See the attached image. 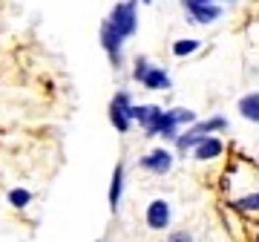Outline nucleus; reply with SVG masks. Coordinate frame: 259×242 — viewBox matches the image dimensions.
Masks as SVG:
<instances>
[{"label": "nucleus", "mask_w": 259, "mask_h": 242, "mask_svg": "<svg viewBox=\"0 0 259 242\" xmlns=\"http://www.w3.org/2000/svg\"><path fill=\"white\" fill-rule=\"evenodd\" d=\"M196 121V112L193 110H187V107H173V110H164L161 112V118L153 124V127H147L144 130V136L147 139H176L179 133H182V127H190Z\"/></svg>", "instance_id": "nucleus-1"}, {"label": "nucleus", "mask_w": 259, "mask_h": 242, "mask_svg": "<svg viewBox=\"0 0 259 242\" xmlns=\"http://www.w3.org/2000/svg\"><path fill=\"white\" fill-rule=\"evenodd\" d=\"M228 127H231V121L225 118V115H210L207 121H193L185 133H179L176 139H173V144H176L179 153H187L202 136H213V133H222Z\"/></svg>", "instance_id": "nucleus-2"}, {"label": "nucleus", "mask_w": 259, "mask_h": 242, "mask_svg": "<svg viewBox=\"0 0 259 242\" xmlns=\"http://www.w3.org/2000/svg\"><path fill=\"white\" fill-rule=\"evenodd\" d=\"M107 20H110L112 29L124 41L133 37L139 32V0H121V3H115L110 9V15H107Z\"/></svg>", "instance_id": "nucleus-3"}, {"label": "nucleus", "mask_w": 259, "mask_h": 242, "mask_svg": "<svg viewBox=\"0 0 259 242\" xmlns=\"http://www.w3.org/2000/svg\"><path fill=\"white\" fill-rule=\"evenodd\" d=\"M133 107H136V104H133V95H130L127 90H118V93L110 98V107H107L110 124L115 127V133H121V136L130 133L133 124H136V121H133Z\"/></svg>", "instance_id": "nucleus-4"}, {"label": "nucleus", "mask_w": 259, "mask_h": 242, "mask_svg": "<svg viewBox=\"0 0 259 242\" xmlns=\"http://www.w3.org/2000/svg\"><path fill=\"white\" fill-rule=\"evenodd\" d=\"M98 44H101V49L107 52L112 69H121V66H124V37L112 29V23L107 18L101 20V29H98Z\"/></svg>", "instance_id": "nucleus-5"}, {"label": "nucleus", "mask_w": 259, "mask_h": 242, "mask_svg": "<svg viewBox=\"0 0 259 242\" xmlns=\"http://www.w3.org/2000/svg\"><path fill=\"white\" fill-rule=\"evenodd\" d=\"M173 222V208L167 199H153L144 211V225H147L150 231H167Z\"/></svg>", "instance_id": "nucleus-6"}, {"label": "nucleus", "mask_w": 259, "mask_h": 242, "mask_svg": "<svg viewBox=\"0 0 259 242\" xmlns=\"http://www.w3.org/2000/svg\"><path fill=\"white\" fill-rule=\"evenodd\" d=\"M139 165L147 173H156V176H167L170 170H173V153L167 147H153L150 153H144V156L139 158Z\"/></svg>", "instance_id": "nucleus-7"}, {"label": "nucleus", "mask_w": 259, "mask_h": 242, "mask_svg": "<svg viewBox=\"0 0 259 242\" xmlns=\"http://www.w3.org/2000/svg\"><path fill=\"white\" fill-rule=\"evenodd\" d=\"M187 153H190L196 162H213V158H219L225 153V141L219 139L216 133H213V136H202Z\"/></svg>", "instance_id": "nucleus-8"}, {"label": "nucleus", "mask_w": 259, "mask_h": 242, "mask_svg": "<svg viewBox=\"0 0 259 242\" xmlns=\"http://www.w3.org/2000/svg\"><path fill=\"white\" fill-rule=\"evenodd\" d=\"M185 12H187V20L199 23V26H210V23H216V20L222 18V6L219 3H193Z\"/></svg>", "instance_id": "nucleus-9"}, {"label": "nucleus", "mask_w": 259, "mask_h": 242, "mask_svg": "<svg viewBox=\"0 0 259 242\" xmlns=\"http://www.w3.org/2000/svg\"><path fill=\"white\" fill-rule=\"evenodd\" d=\"M141 87L144 90H150V93H167L170 87H173V78H170V72H167L164 66H150L147 75L141 78Z\"/></svg>", "instance_id": "nucleus-10"}, {"label": "nucleus", "mask_w": 259, "mask_h": 242, "mask_svg": "<svg viewBox=\"0 0 259 242\" xmlns=\"http://www.w3.org/2000/svg\"><path fill=\"white\" fill-rule=\"evenodd\" d=\"M124 185H127V168L124 165H115L110 176V190H107V202H110V211H118L121 199H124Z\"/></svg>", "instance_id": "nucleus-11"}, {"label": "nucleus", "mask_w": 259, "mask_h": 242, "mask_svg": "<svg viewBox=\"0 0 259 242\" xmlns=\"http://www.w3.org/2000/svg\"><path fill=\"white\" fill-rule=\"evenodd\" d=\"M161 112L164 110H161L158 104H136V107H133V121L139 124L141 130H147V127H153V124L161 118Z\"/></svg>", "instance_id": "nucleus-12"}, {"label": "nucleus", "mask_w": 259, "mask_h": 242, "mask_svg": "<svg viewBox=\"0 0 259 242\" xmlns=\"http://www.w3.org/2000/svg\"><path fill=\"white\" fill-rule=\"evenodd\" d=\"M236 110H239V115L245 121L259 124V93H245L239 101H236Z\"/></svg>", "instance_id": "nucleus-13"}, {"label": "nucleus", "mask_w": 259, "mask_h": 242, "mask_svg": "<svg viewBox=\"0 0 259 242\" xmlns=\"http://www.w3.org/2000/svg\"><path fill=\"white\" fill-rule=\"evenodd\" d=\"M199 49H202V44H199L196 37H179V41H173L170 52L176 58H190L193 52H199Z\"/></svg>", "instance_id": "nucleus-14"}, {"label": "nucleus", "mask_w": 259, "mask_h": 242, "mask_svg": "<svg viewBox=\"0 0 259 242\" xmlns=\"http://www.w3.org/2000/svg\"><path fill=\"white\" fill-rule=\"evenodd\" d=\"M32 190H26V187H12L9 193H6V202H9L12 208H18V211H26L29 205H32Z\"/></svg>", "instance_id": "nucleus-15"}, {"label": "nucleus", "mask_w": 259, "mask_h": 242, "mask_svg": "<svg viewBox=\"0 0 259 242\" xmlns=\"http://www.w3.org/2000/svg\"><path fill=\"white\" fill-rule=\"evenodd\" d=\"M233 208H236V211H242V214H259V190H253V193L236 199V202H233Z\"/></svg>", "instance_id": "nucleus-16"}, {"label": "nucleus", "mask_w": 259, "mask_h": 242, "mask_svg": "<svg viewBox=\"0 0 259 242\" xmlns=\"http://www.w3.org/2000/svg\"><path fill=\"white\" fill-rule=\"evenodd\" d=\"M150 66H153V64H150V61H147L144 55H141V58H136V61H133V81H139V84H141V78L147 75V69H150Z\"/></svg>", "instance_id": "nucleus-17"}, {"label": "nucleus", "mask_w": 259, "mask_h": 242, "mask_svg": "<svg viewBox=\"0 0 259 242\" xmlns=\"http://www.w3.org/2000/svg\"><path fill=\"white\" fill-rule=\"evenodd\" d=\"M164 242H196V239H193V233L190 231H173Z\"/></svg>", "instance_id": "nucleus-18"}, {"label": "nucleus", "mask_w": 259, "mask_h": 242, "mask_svg": "<svg viewBox=\"0 0 259 242\" xmlns=\"http://www.w3.org/2000/svg\"><path fill=\"white\" fill-rule=\"evenodd\" d=\"M193 3H196V0H182V6H185V9H187V6H193Z\"/></svg>", "instance_id": "nucleus-19"}, {"label": "nucleus", "mask_w": 259, "mask_h": 242, "mask_svg": "<svg viewBox=\"0 0 259 242\" xmlns=\"http://www.w3.org/2000/svg\"><path fill=\"white\" fill-rule=\"evenodd\" d=\"M196 3H222V0H196Z\"/></svg>", "instance_id": "nucleus-20"}, {"label": "nucleus", "mask_w": 259, "mask_h": 242, "mask_svg": "<svg viewBox=\"0 0 259 242\" xmlns=\"http://www.w3.org/2000/svg\"><path fill=\"white\" fill-rule=\"evenodd\" d=\"M139 3H144V6H150V3H153V0H139Z\"/></svg>", "instance_id": "nucleus-21"}, {"label": "nucleus", "mask_w": 259, "mask_h": 242, "mask_svg": "<svg viewBox=\"0 0 259 242\" xmlns=\"http://www.w3.org/2000/svg\"><path fill=\"white\" fill-rule=\"evenodd\" d=\"M95 242H101V239H95Z\"/></svg>", "instance_id": "nucleus-22"}]
</instances>
